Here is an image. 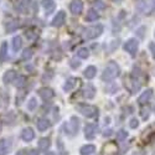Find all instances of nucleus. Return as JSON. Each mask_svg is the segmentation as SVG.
<instances>
[{"label":"nucleus","mask_w":155,"mask_h":155,"mask_svg":"<svg viewBox=\"0 0 155 155\" xmlns=\"http://www.w3.org/2000/svg\"><path fill=\"white\" fill-rule=\"evenodd\" d=\"M117 151H118V147L115 143H107L103 148V153L104 155H117Z\"/></svg>","instance_id":"obj_16"},{"label":"nucleus","mask_w":155,"mask_h":155,"mask_svg":"<svg viewBox=\"0 0 155 155\" xmlns=\"http://www.w3.org/2000/svg\"><path fill=\"white\" fill-rule=\"evenodd\" d=\"M77 56H78L80 58H88L89 57V50L86 48V47L80 48L78 51H77Z\"/></svg>","instance_id":"obj_28"},{"label":"nucleus","mask_w":155,"mask_h":155,"mask_svg":"<svg viewBox=\"0 0 155 155\" xmlns=\"http://www.w3.org/2000/svg\"><path fill=\"white\" fill-rule=\"evenodd\" d=\"M70 10L73 15H80L83 10V2L82 0H72L70 4Z\"/></svg>","instance_id":"obj_8"},{"label":"nucleus","mask_w":155,"mask_h":155,"mask_svg":"<svg viewBox=\"0 0 155 155\" xmlns=\"http://www.w3.org/2000/svg\"><path fill=\"white\" fill-rule=\"evenodd\" d=\"M103 32V26L101 24L98 25H93V26H89L84 30V37L87 40H93V38L101 36Z\"/></svg>","instance_id":"obj_4"},{"label":"nucleus","mask_w":155,"mask_h":155,"mask_svg":"<svg viewBox=\"0 0 155 155\" xmlns=\"http://www.w3.org/2000/svg\"><path fill=\"white\" fill-rule=\"evenodd\" d=\"M96 134H97V127L94 124H92V123L86 124V127H84V137L88 140H92V139H94Z\"/></svg>","instance_id":"obj_10"},{"label":"nucleus","mask_w":155,"mask_h":155,"mask_svg":"<svg viewBox=\"0 0 155 155\" xmlns=\"http://www.w3.org/2000/svg\"><path fill=\"white\" fill-rule=\"evenodd\" d=\"M80 82V80L78 78H74V77H70V78L66 81V83L63 84V89L66 92H70V91H72V89L76 87V84Z\"/></svg>","instance_id":"obj_18"},{"label":"nucleus","mask_w":155,"mask_h":155,"mask_svg":"<svg viewBox=\"0 0 155 155\" xmlns=\"http://www.w3.org/2000/svg\"><path fill=\"white\" fill-rule=\"evenodd\" d=\"M96 74H97V68H96L94 66H88V67L84 70V72H83V76L86 77L87 80L94 78Z\"/></svg>","instance_id":"obj_21"},{"label":"nucleus","mask_w":155,"mask_h":155,"mask_svg":"<svg viewBox=\"0 0 155 155\" xmlns=\"http://www.w3.org/2000/svg\"><path fill=\"white\" fill-rule=\"evenodd\" d=\"M31 0H20V4L18 5V9L20 11H25V9H26V6L30 4Z\"/></svg>","instance_id":"obj_31"},{"label":"nucleus","mask_w":155,"mask_h":155,"mask_svg":"<svg viewBox=\"0 0 155 155\" xmlns=\"http://www.w3.org/2000/svg\"><path fill=\"white\" fill-rule=\"evenodd\" d=\"M139 125V120L137 119V118H133V119H130V122H129V127H130V128H137Z\"/></svg>","instance_id":"obj_36"},{"label":"nucleus","mask_w":155,"mask_h":155,"mask_svg":"<svg viewBox=\"0 0 155 155\" xmlns=\"http://www.w3.org/2000/svg\"><path fill=\"white\" fill-rule=\"evenodd\" d=\"M127 137H128V132H125L124 129H120L119 132H117V139L119 141H123L124 139H127Z\"/></svg>","instance_id":"obj_30"},{"label":"nucleus","mask_w":155,"mask_h":155,"mask_svg":"<svg viewBox=\"0 0 155 155\" xmlns=\"http://www.w3.org/2000/svg\"><path fill=\"white\" fill-rule=\"evenodd\" d=\"M77 110L87 118H93L98 114L97 107L91 106V104H80V106H77Z\"/></svg>","instance_id":"obj_3"},{"label":"nucleus","mask_w":155,"mask_h":155,"mask_svg":"<svg viewBox=\"0 0 155 155\" xmlns=\"http://www.w3.org/2000/svg\"><path fill=\"white\" fill-rule=\"evenodd\" d=\"M36 107H37V102H36V99H35V98H31V99L29 101V103H28V109L32 112V110L36 109Z\"/></svg>","instance_id":"obj_32"},{"label":"nucleus","mask_w":155,"mask_h":155,"mask_svg":"<svg viewBox=\"0 0 155 155\" xmlns=\"http://www.w3.org/2000/svg\"><path fill=\"white\" fill-rule=\"evenodd\" d=\"M31 56H32V51L30 48L24 50V52H22V60H29V58H31Z\"/></svg>","instance_id":"obj_34"},{"label":"nucleus","mask_w":155,"mask_h":155,"mask_svg":"<svg viewBox=\"0 0 155 155\" xmlns=\"http://www.w3.org/2000/svg\"><path fill=\"white\" fill-rule=\"evenodd\" d=\"M124 87H125L132 94H134V93H137V92L139 91L141 86H140V82L135 78L134 76H128L127 78L124 80Z\"/></svg>","instance_id":"obj_2"},{"label":"nucleus","mask_w":155,"mask_h":155,"mask_svg":"<svg viewBox=\"0 0 155 155\" xmlns=\"http://www.w3.org/2000/svg\"><path fill=\"white\" fill-rule=\"evenodd\" d=\"M8 58V42H3L0 46V63L5 62Z\"/></svg>","instance_id":"obj_22"},{"label":"nucleus","mask_w":155,"mask_h":155,"mask_svg":"<svg viewBox=\"0 0 155 155\" xmlns=\"http://www.w3.org/2000/svg\"><path fill=\"white\" fill-rule=\"evenodd\" d=\"M138 47H139V42H138L137 38H129V40L124 44V50L132 56H135Z\"/></svg>","instance_id":"obj_7"},{"label":"nucleus","mask_w":155,"mask_h":155,"mask_svg":"<svg viewBox=\"0 0 155 155\" xmlns=\"http://www.w3.org/2000/svg\"><path fill=\"white\" fill-rule=\"evenodd\" d=\"M45 155H56V154H55L54 151H47V153H46Z\"/></svg>","instance_id":"obj_41"},{"label":"nucleus","mask_w":155,"mask_h":155,"mask_svg":"<svg viewBox=\"0 0 155 155\" xmlns=\"http://www.w3.org/2000/svg\"><path fill=\"white\" fill-rule=\"evenodd\" d=\"M51 145V141L48 138H41L40 141H38V149L40 150H47Z\"/></svg>","instance_id":"obj_26"},{"label":"nucleus","mask_w":155,"mask_h":155,"mask_svg":"<svg viewBox=\"0 0 155 155\" xmlns=\"http://www.w3.org/2000/svg\"><path fill=\"white\" fill-rule=\"evenodd\" d=\"M56 145H57V151H58L61 155H67L66 149H64V145H63V143H62V140H61V139H57Z\"/></svg>","instance_id":"obj_29"},{"label":"nucleus","mask_w":155,"mask_h":155,"mask_svg":"<svg viewBox=\"0 0 155 155\" xmlns=\"http://www.w3.org/2000/svg\"><path fill=\"white\" fill-rule=\"evenodd\" d=\"M103 135H104V137H109V135H112V129H108V130H106L104 133H103Z\"/></svg>","instance_id":"obj_39"},{"label":"nucleus","mask_w":155,"mask_h":155,"mask_svg":"<svg viewBox=\"0 0 155 155\" xmlns=\"http://www.w3.org/2000/svg\"><path fill=\"white\" fill-rule=\"evenodd\" d=\"M16 77H18L16 71L9 70V71H6V72L4 73V76H3V82H4L5 84H9V83H11V82H14Z\"/></svg>","instance_id":"obj_15"},{"label":"nucleus","mask_w":155,"mask_h":155,"mask_svg":"<svg viewBox=\"0 0 155 155\" xmlns=\"http://www.w3.org/2000/svg\"><path fill=\"white\" fill-rule=\"evenodd\" d=\"M35 138V132H34V129L28 127V128H24L22 129V132H21V139L24 141H31L32 139Z\"/></svg>","instance_id":"obj_12"},{"label":"nucleus","mask_w":155,"mask_h":155,"mask_svg":"<svg viewBox=\"0 0 155 155\" xmlns=\"http://www.w3.org/2000/svg\"><path fill=\"white\" fill-rule=\"evenodd\" d=\"M37 93H38V96H40L44 101H50V99H52L55 97V92L51 88H47V87L40 88L37 91Z\"/></svg>","instance_id":"obj_11"},{"label":"nucleus","mask_w":155,"mask_h":155,"mask_svg":"<svg viewBox=\"0 0 155 155\" xmlns=\"http://www.w3.org/2000/svg\"><path fill=\"white\" fill-rule=\"evenodd\" d=\"M64 22H66V12L64 11H58L57 15L54 18L52 22H51V25L55 26V28H61Z\"/></svg>","instance_id":"obj_9"},{"label":"nucleus","mask_w":155,"mask_h":155,"mask_svg":"<svg viewBox=\"0 0 155 155\" xmlns=\"http://www.w3.org/2000/svg\"><path fill=\"white\" fill-rule=\"evenodd\" d=\"M154 35H155V34H154Z\"/></svg>","instance_id":"obj_44"},{"label":"nucleus","mask_w":155,"mask_h":155,"mask_svg":"<svg viewBox=\"0 0 155 155\" xmlns=\"http://www.w3.org/2000/svg\"><path fill=\"white\" fill-rule=\"evenodd\" d=\"M11 149V143L9 139H0V155H8Z\"/></svg>","instance_id":"obj_13"},{"label":"nucleus","mask_w":155,"mask_h":155,"mask_svg":"<svg viewBox=\"0 0 155 155\" xmlns=\"http://www.w3.org/2000/svg\"><path fill=\"white\" fill-rule=\"evenodd\" d=\"M29 155H38V151L37 150H30L29 151Z\"/></svg>","instance_id":"obj_40"},{"label":"nucleus","mask_w":155,"mask_h":155,"mask_svg":"<svg viewBox=\"0 0 155 155\" xmlns=\"http://www.w3.org/2000/svg\"><path fill=\"white\" fill-rule=\"evenodd\" d=\"M36 127H37V130L45 132L51 127V123H50V120L47 118H40V119H37V122H36Z\"/></svg>","instance_id":"obj_17"},{"label":"nucleus","mask_w":155,"mask_h":155,"mask_svg":"<svg viewBox=\"0 0 155 155\" xmlns=\"http://www.w3.org/2000/svg\"><path fill=\"white\" fill-rule=\"evenodd\" d=\"M25 84H26V77L25 76H18L15 78V86L18 88H22Z\"/></svg>","instance_id":"obj_27"},{"label":"nucleus","mask_w":155,"mask_h":155,"mask_svg":"<svg viewBox=\"0 0 155 155\" xmlns=\"http://www.w3.org/2000/svg\"><path fill=\"white\" fill-rule=\"evenodd\" d=\"M78 128H80V119L77 117H72L67 124H64L66 133L70 135H74V134L78 133Z\"/></svg>","instance_id":"obj_5"},{"label":"nucleus","mask_w":155,"mask_h":155,"mask_svg":"<svg viewBox=\"0 0 155 155\" xmlns=\"http://www.w3.org/2000/svg\"><path fill=\"white\" fill-rule=\"evenodd\" d=\"M18 155H22V151H19V154Z\"/></svg>","instance_id":"obj_42"},{"label":"nucleus","mask_w":155,"mask_h":155,"mask_svg":"<svg viewBox=\"0 0 155 155\" xmlns=\"http://www.w3.org/2000/svg\"><path fill=\"white\" fill-rule=\"evenodd\" d=\"M80 151H81V155H92L96 151V147L92 144H87V145L82 147Z\"/></svg>","instance_id":"obj_24"},{"label":"nucleus","mask_w":155,"mask_h":155,"mask_svg":"<svg viewBox=\"0 0 155 155\" xmlns=\"http://www.w3.org/2000/svg\"><path fill=\"white\" fill-rule=\"evenodd\" d=\"M98 18H99V14H98L97 10L91 9V10L87 11V16H86V20L87 21H96Z\"/></svg>","instance_id":"obj_25"},{"label":"nucleus","mask_w":155,"mask_h":155,"mask_svg":"<svg viewBox=\"0 0 155 155\" xmlns=\"http://www.w3.org/2000/svg\"><path fill=\"white\" fill-rule=\"evenodd\" d=\"M0 129H2V124H0Z\"/></svg>","instance_id":"obj_43"},{"label":"nucleus","mask_w":155,"mask_h":155,"mask_svg":"<svg viewBox=\"0 0 155 155\" xmlns=\"http://www.w3.org/2000/svg\"><path fill=\"white\" fill-rule=\"evenodd\" d=\"M22 47V40L20 36H15L14 38H12V51L14 52H19V51L21 50Z\"/></svg>","instance_id":"obj_23"},{"label":"nucleus","mask_w":155,"mask_h":155,"mask_svg":"<svg viewBox=\"0 0 155 155\" xmlns=\"http://www.w3.org/2000/svg\"><path fill=\"white\" fill-rule=\"evenodd\" d=\"M120 74V67L117 62L110 61L108 62V64L106 66L104 71L102 73V80L104 82H110L113 80H115L117 77Z\"/></svg>","instance_id":"obj_1"},{"label":"nucleus","mask_w":155,"mask_h":155,"mask_svg":"<svg viewBox=\"0 0 155 155\" xmlns=\"http://www.w3.org/2000/svg\"><path fill=\"white\" fill-rule=\"evenodd\" d=\"M96 96V88L92 83H87L83 89V97L87 99H92Z\"/></svg>","instance_id":"obj_14"},{"label":"nucleus","mask_w":155,"mask_h":155,"mask_svg":"<svg viewBox=\"0 0 155 155\" xmlns=\"http://www.w3.org/2000/svg\"><path fill=\"white\" fill-rule=\"evenodd\" d=\"M93 5H94V8L97 9V11H98V10H103V9L106 8V4L103 3L102 0H94V2H93Z\"/></svg>","instance_id":"obj_33"},{"label":"nucleus","mask_w":155,"mask_h":155,"mask_svg":"<svg viewBox=\"0 0 155 155\" xmlns=\"http://www.w3.org/2000/svg\"><path fill=\"white\" fill-rule=\"evenodd\" d=\"M81 66V62L78 60H76V58H72L71 60V67L72 68H77V67H80Z\"/></svg>","instance_id":"obj_35"},{"label":"nucleus","mask_w":155,"mask_h":155,"mask_svg":"<svg viewBox=\"0 0 155 155\" xmlns=\"http://www.w3.org/2000/svg\"><path fill=\"white\" fill-rule=\"evenodd\" d=\"M141 117H143L144 119H147L149 117V109H143L141 110Z\"/></svg>","instance_id":"obj_38"},{"label":"nucleus","mask_w":155,"mask_h":155,"mask_svg":"<svg viewBox=\"0 0 155 155\" xmlns=\"http://www.w3.org/2000/svg\"><path fill=\"white\" fill-rule=\"evenodd\" d=\"M138 9L140 12H143V14L150 15L151 12L155 11V0H144L143 3H140Z\"/></svg>","instance_id":"obj_6"},{"label":"nucleus","mask_w":155,"mask_h":155,"mask_svg":"<svg viewBox=\"0 0 155 155\" xmlns=\"http://www.w3.org/2000/svg\"><path fill=\"white\" fill-rule=\"evenodd\" d=\"M151 96H153V89L149 88V89H147L145 92H143L140 94V97L138 98V103H139V104H141V106L145 104V103L151 98Z\"/></svg>","instance_id":"obj_19"},{"label":"nucleus","mask_w":155,"mask_h":155,"mask_svg":"<svg viewBox=\"0 0 155 155\" xmlns=\"http://www.w3.org/2000/svg\"><path fill=\"white\" fill-rule=\"evenodd\" d=\"M149 48H150V52H151L153 58L155 60V44H154V42H151V44L149 45Z\"/></svg>","instance_id":"obj_37"},{"label":"nucleus","mask_w":155,"mask_h":155,"mask_svg":"<svg viewBox=\"0 0 155 155\" xmlns=\"http://www.w3.org/2000/svg\"><path fill=\"white\" fill-rule=\"evenodd\" d=\"M41 4H42L44 10L46 11V14H51L56 8V4H55L54 0H42Z\"/></svg>","instance_id":"obj_20"}]
</instances>
